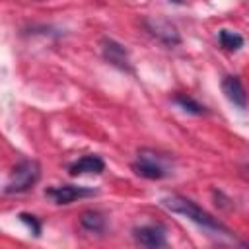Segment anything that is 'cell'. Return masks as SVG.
I'll return each instance as SVG.
<instances>
[{"label": "cell", "instance_id": "6da1fadb", "mask_svg": "<svg viewBox=\"0 0 249 249\" xmlns=\"http://www.w3.org/2000/svg\"><path fill=\"white\" fill-rule=\"evenodd\" d=\"M161 204H163L167 210H171V212H175V214H181V216L189 218L191 222H195V224H198V226H202V228H206V230L228 231V228H226L218 218H214L212 214H208L206 210H202L196 202H193V200L187 198V196H181V195H167V196L161 198Z\"/></svg>", "mask_w": 249, "mask_h": 249}, {"label": "cell", "instance_id": "7a4b0ae2", "mask_svg": "<svg viewBox=\"0 0 249 249\" xmlns=\"http://www.w3.org/2000/svg\"><path fill=\"white\" fill-rule=\"evenodd\" d=\"M41 179V165L35 160H21L10 171V177L4 185V195H19L37 185Z\"/></svg>", "mask_w": 249, "mask_h": 249}, {"label": "cell", "instance_id": "3957f363", "mask_svg": "<svg viewBox=\"0 0 249 249\" xmlns=\"http://www.w3.org/2000/svg\"><path fill=\"white\" fill-rule=\"evenodd\" d=\"M132 171L150 181H160L169 175L165 158H161L160 154H156L154 150H148V148L138 150V158L132 163Z\"/></svg>", "mask_w": 249, "mask_h": 249}, {"label": "cell", "instance_id": "277c9868", "mask_svg": "<svg viewBox=\"0 0 249 249\" xmlns=\"http://www.w3.org/2000/svg\"><path fill=\"white\" fill-rule=\"evenodd\" d=\"M144 27L150 31V35H154L156 39H160L161 43H165L169 47L181 43V35L177 31V27L167 18H160V16L144 18Z\"/></svg>", "mask_w": 249, "mask_h": 249}, {"label": "cell", "instance_id": "5b68a950", "mask_svg": "<svg viewBox=\"0 0 249 249\" xmlns=\"http://www.w3.org/2000/svg\"><path fill=\"white\" fill-rule=\"evenodd\" d=\"M45 195L54 204H70L78 198L93 196V195H97V191L89 189V187H80V185H58V187H49L45 191Z\"/></svg>", "mask_w": 249, "mask_h": 249}, {"label": "cell", "instance_id": "8992f818", "mask_svg": "<svg viewBox=\"0 0 249 249\" xmlns=\"http://www.w3.org/2000/svg\"><path fill=\"white\" fill-rule=\"evenodd\" d=\"M101 54H103V58H105L109 64L117 66L119 70H126V72L132 70L128 51H126L124 45H121L119 41H115V39H111V37H103V39H101Z\"/></svg>", "mask_w": 249, "mask_h": 249}, {"label": "cell", "instance_id": "52a82bcc", "mask_svg": "<svg viewBox=\"0 0 249 249\" xmlns=\"http://www.w3.org/2000/svg\"><path fill=\"white\" fill-rule=\"evenodd\" d=\"M134 239L144 249H163L167 245L165 230L158 224H146V226L134 228Z\"/></svg>", "mask_w": 249, "mask_h": 249}, {"label": "cell", "instance_id": "ba28073f", "mask_svg": "<svg viewBox=\"0 0 249 249\" xmlns=\"http://www.w3.org/2000/svg\"><path fill=\"white\" fill-rule=\"evenodd\" d=\"M222 91L226 95V99L235 105L237 109H245L247 107V91L241 84V80L237 76H224L222 78Z\"/></svg>", "mask_w": 249, "mask_h": 249}, {"label": "cell", "instance_id": "9c48e42d", "mask_svg": "<svg viewBox=\"0 0 249 249\" xmlns=\"http://www.w3.org/2000/svg\"><path fill=\"white\" fill-rule=\"evenodd\" d=\"M105 169V161L95 156V154H89V156H82L80 160H76L74 163L68 165V171L72 177L76 175H86V173H101Z\"/></svg>", "mask_w": 249, "mask_h": 249}, {"label": "cell", "instance_id": "30bf717a", "mask_svg": "<svg viewBox=\"0 0 249 249\" xmlns=\"http://www.w3.org/2000/svg\"><path fill=\"white\" fill-rule=\"evenodd\" d=\"M80 226L88 231L99 233V231L105 230V216L97 210H84L80 214Z\"/></svg>", "mask_w": 249, "mask_h": 249}, {"label": "cell", "instance_id": "8fae6325", "mask_svg": "<svg viewBox=\"0 0 249 249\" xmlns=\"http://www.w3.org/2000/svg\"><path fill=\"white\" fill-rule=\"evenodd\" d=\"M173 103H177V105H179L185 113H189V115L200 117V115H206V113H208V109H206L202 103H198L196 99H193L191 95H185V93L175 95V97H173Z\"/></svg>", "mask_w": 249, "mask_h": 249}, {"label": "cell", "instance_id": "7c38bea8", "mask_svg": "<svg viewBox=\"0 0 249 249\" xmlns=\"http://www.w3.org/2000/svg\"><path fill=\"white\" fill-rule=\"evenodd\" d=\"M218 41L226 51H231V53L239 51L243 47V37L235 31H230V29H220L218 31Z\"/></svg>", "mask_w": 249, "mask_h": 249}, {"label": "cell", "instance_id": "4fadbf2b", "mask_svg": "<svg viewBox=\"0 0 249 249\" xmlns=\"http://www.w3.org/2000/svg\"><path fill=\"white\" fill-rule=\"evenodd\" d=\"M19 220L31 230V233L35 235V237H39L41 235V224H39V220L33 216V214H27V212H21L19 214Z\"/></svg>", "mask_w": 249, "mask_h": 249}, {"label": "cell", "instance_id": "5bb4252c", "mask_svg": "<svg viewBox=\"0 0 249 249\" xmlns=\"http://www.w3.org/2000/svg\"><path fill=\"white\" fill-rule=\"evenodd\" d=\"M241 175H243L245 179H249V165H243V167H241Z\"/></svg>", "mask_w": 249, "mask_h": 249}, {"label": "cell", "instance_id": "9a60e30c", "mask_svg": "<svg viewBox=\"0 0 249 249\" xmlns=\"http://www.w3.org/2000/svg\"><path fill=\"white\" fill-rule=\"evenodd\" d=\"M243 247H245V249H249V243H245V245H243Z\"/></svg>", "mask_w": 249, "mask_h": 249}]
</instances>
